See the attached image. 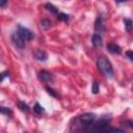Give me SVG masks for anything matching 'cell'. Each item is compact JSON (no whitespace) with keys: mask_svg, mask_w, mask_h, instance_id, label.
I'll use <instances>...</instances> for the list:
<instances>
[{"mask_svg":"<svg viewBox=\"0 0 133 133\" xmlns=\"http://www.w3.org/2000/svg\"><path fill=\"white\" fill-rule=\"evenodd\" d=\"M33 112H35L36 114H42L45 112V108L42 105H39L38 103H35L33 106Z\"/></svg>","mask_w":133,"mask_h":133,"instance_id":"obj_15","label":"cell"},{"mask_svg":"<svg viewBox=\"0 0 133 133\" xmlns=\"http://www.w3.org/2000/svg\"><path fill=\"white\" fill-rule=\"evenodd\" d=\"M104 31H105L104 20H103V17H102L101 15H99V16L96 18V21H95V31H94V33L103 35Z\"/></svg>","mask_w":133,"mask_h":133,"instance_id":"obj_5","label":"cell"},{"mask_svg":"<svg viewBox=\"0 0 133 133\" xmlns=\"http://www.w3.org/2000/svg\"><path fill=\"white\" fill-rule=\"evenodd\" d=\"M126 55L128 56V58H129L130 60H133V53H132V51H131V50L127 51V52H126Z\"/></svg>","mask_w":133,"mask_h":133,"instance_id":"obj_21","label":"cell"},{"mask_svg":"<svg viewBox=\"0 0 133 133\" xmlns=\"http://www.w3.org/2000/svg\"><path fill=\"white\" fill-rule=\"evenodd\" d=\"M45 8H46L48 11H50L51 14H53V15H57V14L59 12L58 8H57L55 5H53L52 3H50V2H47V3L45 4Z\"/></svg>","mask_w":133,"mask_h":133,"instance_id":"obj_11","label":"cell"},{"mask_svg":"<svg viewBox=\"0 0 133 133\" xmlns=\"http://www.w3.org/2000/svg\"><path fill=\"white\" fill-rule=\"evenodd\" d=\"M99 89H100V86H99V83L97 82V81H94L92 83H91V91H92V94H98L99 92Z\"/></svg>","mask_w":133,"mask_h":133,"instance_id":"obj_19","label":"cell"},{"mask_svg":"<svg viewBox=\"0 0 133 133\" xmlns=\"http://www.w3.org/2000/svg\"><path fill=\"white\" fill-rule=\"evenodd\" d=\"M97 66L98 70L107 78H113L114 76V71L112 68L111 62L104 56H100L97 59Z\"/></svg>","mask_w":133,"mask_h":133,"instance_id":"obj_2","label":"cell"},{"mask_svg":"<svg viewBox=\"0 0 133 133\" xmlns=\"http://www.w3.org/2000/svg\"><path fill=\"white\" fill-rule=\"evenodd\" d=\"M96 119L97 115L95 113L85 112L83 114H80L72 121L70 125V131L72 133H83Z\"/></svg>","mask_w":133,"mask_h":133,"instance_id":"obj_1","label":"cell"},{"mask_svg":"<svg viewBox=\"0 0 133 133\" xmlns=\"http://www.w3.org/2000/svg\"><path fill=\"white\" fill-rule=\"evenodd\" d=\"M0 113L6 115V116H11L12 115V111L9 107H4V106H0Z\"/></svg>","mask_w":133,"mask_h":133,"instance_id":"obj_14","label":"cell"},{"mask_svg":"<svg viewBox=\"0 0 133 133\" xmlns=\"http://www.w3.org/2000/svg\"><path fill=\"white\" fill-rule=\"evenodd\" d=\"M45 89L47 90V92H48L51 97H53V98H59L58 92H57V91H55L53 88H51V87H49V86H46V87H45Z\"/></svg>","mask_w":133,"mask_h":133,"instance_id":"obj_17","label":"cell"},{"mask_svg":"<svg viewBox=\"0 0 133 133\" xmlns=\"http://www.w3.org/2000/svg\"><path fill=\"white\" fill-rule=\"evenodd\" d=\"M37 78H38V80L41 81V82H43V83H53L54 82V76L50 73V72H48V71H46V70H42V71H39L38 72V74H37Z\"/></svg>","mask_w":133,"mask_h":133,"instance_id":"obj_4","label":"cell"},{"mask_svg":"<svg viewBox=\"0 0 133 133\" xmlns=\"http://www.w3.org/2000/svg\"><path fill=\"white\" fill-rule=\"evenodd\" d=\"M100 133H124V130L122 129H117V128H111V127H107L106 129H104L102 132Z\"/></svg>","mask_w":133,"mask_h":133,"instance_id":"obj_12","label":"cell"},{"mask_svg":"<svg viewBox=\"0 0 133 133\" xmlns=\"http://www.w3.org/2000/svg\"><path fill=\"white\" fill-rule=\"evenodd\" d=\"M41 26L44 28V29H49L51 26H52V22L48 19H43L41 21Z\"/></svg>","mask_w":133,"mask_h":133,"instance_id":"obj_16","label":"cell"},{"mask_svg":"<svg viewBox=\"0 0 133 133\" xmlns=\"http://www.w3.org/2000/svg\"><path fill=\"white\" fill-rule=\"evenodd\" d=\"M91 43L95 48H101L103 46V35L94 33L91 36Z\"/></svg>","mask_w":133,"mask_h":133,"instance_id":"obj_8","label":"cell"},{"mask_svg":"<svg viewBox=\"0 0 133 133\" xmlns=\"http://www.w3.org/2000/svg\"><path fill=\"white\" fill-rule=\"evenodd\" d=\"M7 5V1L5 0H0V7H4Z\"/></svg>","mask_w":133,"mask_h":133,"instance_id":"obj_22","label":"cell"},{"mask_svg":"<svg viewBox=\"0 0 133 133\" xmlns=\"http://www.w3.org/2000/svg\"><path fill=\"white\" fill-rule=\"evenodd\" d=\"M10 41H11L12 45H14L16 48L20 49V50H23V49L26 48L27 41H26V38H25L18 30H16V31H14V32L11 33V35H10Z\"/></svg>","mask_w":133,"mask_h":133,"instance_id":"obj_3","label":"cell"},{"mask_svg":"<svg viewBox=\"0 0 133 133\" xmlns=\"http://www.w3.org/2000/svg\"><path fill=\"white\" fill-rule=\"evenodd\" d=\"M33 56H34V58H35L36 60H38V61H46L47 58H48L47 53H46L44 50H42V49H36V50L34 51V53H33Z\"/></svg>","mask_w":133,"mask_h":133,"instance_id":"obj_9","label":"cell"},{"mask_svg":"<svg viewBox=\"0 0 133 133\" xmlns=\"http://www.w3.org/2000/svg\"><path fill=\"white\" fill-rule=\"evenodd\" d=\"M106 47H107L108 52H110V53H112V54H117V55L122 54V48H121L117 44H115V43H113V42L108 43Z\"/></svg>","mask_w":133,"mask_h":133,"instance_id":"obj_7","label":"cell"},{"mask_svg":"<svg viewBox=\"0 0 133 133\" xmlns=\"http://www.w3.org/2000/svg\"><path fill=\"white\" fill-rule=\"evenodd\" d=\"M17 30H18V31H19V32L26 38L27 42H29V41H31V39L34 38V34H33V32H32L31 30H29L28 28L22 26L21 24H18V26H17Z\"/></svg>","mask_w":133,"mask_h":133,"instance_id":"obj_6","label":"cell"},{"mask_svg":"<svg viewBox=\"0 0 133 133\" xmlns=\"http://www.w3.org/2000/svg\"><path fill=\"white\" fill-rule=\"evenodd\" d=\"M56 18H57V20H59V21L66 22V21H69V19H70V15L64 14V12H60V11H59V12L56 15Z\"/></svg>","mask_w":133,"mask_h":133,"instance_id":"obj_13","label":"cell"},{"mask_svg":"<svg viewBox=\"0 0 133 133\" xmlns=\"http://www.w3.org/2000/svg\"><path fill=\"white\" fill-rule=\"evenodd\" d=\"M23 133H28V132H26V131H24V132H23Z\"/></svg>","mask_w":133,"mask_h":133,"instance_id":"obj_23","label":"cell"},{"mask_svg":"<svg viewBox=\"0 0 133 133\" xmlns=\"http://www.w3.org/2000/svg\"><path fill=\"white\" fill-rule=\"evenodd\" d=\"M9 77V73L8 72H6V71H4V72H2V73H0V82H3L6 78H8Z\"/></svg>","mask_w":133,"mask_h":133,"instance_id":"obj_20","label":"cell"},{"mask_svg":"<svg viewBox=\"0 0 133 133\" xmlns=\"http://www.w3.org/2000/svg\"><path fill=\"white\" fill-rule=\"evenodd\" d=\"M124 24H125V28H126V30H127L128 32H130L131 29H132V21H131L130 19L126 18V19H124Z\"/></svg>","mask_w":133,"mask_h":133,"instance_id":"obj_18","label":"cell"},{"mask_svg":"<svg viewBox=\"0 0 133 133\" xmlns=\"http://www.w3.org/2000/svg\"><path fill=\"white\" fill-rule=\"evenodd\" d=\"M17 106H18V108L22 111V112H25V113H29L30 112V107L25 103V102H23V101H18L17 102Z\"/></svg>","mask_w":133,"mask_h":133,"instance_id":"obj_10","label":"cell"}]
</instances>
